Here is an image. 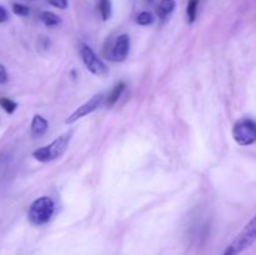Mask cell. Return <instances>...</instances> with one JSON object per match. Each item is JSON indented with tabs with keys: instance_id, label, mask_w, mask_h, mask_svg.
Masks as SVG:
<instances>
[{
	"instance_id": "obj_1",
	"label": "cell",
	"mask_w": 256,
	"mask_h": 255,
	"mask_svg": "<svg viewBox=\"0 0 256 255\" xmlns=\"http://www.w3.org/2000/svg\"><path fill=\"white\" fill-rule=\"evenodd\" d=\"M70 138H72V132H65V134L60 135L59 138L50 142L46 146L39 148L32 152V156L42 162H52L55 159H59L65 152H66L68 146H69Z\"/></svg>"
},
{
	"instance_id": "obj_2",
	"label": "cell",
	"mask_w": 256,
	"mask_h": 255,
	"mask_svg": "<svg viewBox=\"0 0 256 255\" xmlns=\"http://www.w3.org/2000/svg\"><path fill=\"white\" fill-rule=\"evenodd\" d=\"M54 214V202L49 196H40L32 202L28 210V219L35 226L44 225Z\"/></svg>"
},
{
	"instance_id": "obj_3",
	"label": "cell",
	"mask_w": 256,
	"mask_h": 255,
	"mask_svg": "<svg viewBox=\"0 0 256 255\" xmlns=\"http://www.w3.org/2000/svg\"><path fill=\"white\" fill-rule=\"evenodd\" d=\"M232 138L242 146H249L256 142V122L249 118H242L232 128Z\"/></svg>"
},
{
	"instance_id": "obj_4",
	"label": "cell",
	"mask_w": 256,
	"mask_h": 255,
	"mask_svg": "<svg viewBox=\"0 0 256 255\" xmlns=\"http://www.w3.org/2000/svg\"><path fill=\"white\" fill-rule=\"evenodd\" d=\"M256 242V215L244 226V229L239 232L234 242L229 245L230 250L234 255L242 254L246 249H249Z\"/></svg>"
},
{
	"instance_id": "obj_5",
	"label": "cell",
	"mask_w": 256,
	"mask_h": 255,
	"mask_svg": "<svg viewBox=\"0 0 256 255\" xmlns=\"http://www.w3.org/2000/svg\"><path fill=\"white\" fill-rule=\"evenodd\" d=\"M80 56H82V62L86 66V69L89 70L92 74L96 75V76H106L109 70H108L106 65L104 64L102 59L98 58V55L95 54L94 50L89 46V45L82 44L80 45Z\"/></svg>"
},
{
	"instance_id": "obj_6",
	"label": "cell",
	"mask_w": 256,
	"mask_h": 255,
	"mask_svg": "<svg viewBox=\"0 0 256 255\" xmlns=\"http://www.w3.org/2000/svg\"><path fill=\"white\" fill-rule=\"evenodd\" d=\"M102 99H104V95H102V92H100V94L94 95L92 99H89L86 102L80 105L74 112H72L70 116L65 120V122H66V124H72V122H76L78 119H82V116H86V115L92 114V112H95V110L102 105Z\"/></svg>"
},
{
	"instance_id": "obj_7",
	"label": "cell",
	"mask_w": 256,
	"mask_h": 255,
	"mask_svg": "<svg viewBox=\"0 0 256 255\" xmlns=\"http://www.w3.org/2000/svg\"><path fill=\"white\" fill-rule=\"evenodd\" d=\"M130 50V39L126 34L119 35L112 48V59L115 62H124Z\"/></svg>"
},
{
	"instance_id": "obj_8",
	"label": "cell",
	"mask_w": 256,
	"mask_h": 255,
	"mask_svg": "<svg viewBox=\"0 0 256 255\" xmlns=\"http://www.w3.org/2000/svg\"><path fill=\"white\" fill-rule=\"evenodd\" d=\"M49 124L46 119L42 118V115H35L32 122V135L34 138H40L46 132Z\"/></svg>"
},
{
	"instance_id": "obj_9",
	"label": "cell",
	"mask_w": 256,
	"mask_h": 255,
	"mask_svg": "<svg viewBox=\"0 0 256 255\" xmlns=\"http://www.w3.org/2000/svg\"><path fill=\"white\" fill-rule=\"evenodd\" d=\"M175 0H162L158 5V9H156V14L158 16L162 18V19H165L166 16H169L175 9Z\"/></svg>"
},
{
	"instance_id": "obj_10",
	"label": "cell",
	"mask_w": 256,
	"mask_h": 255,
	"mask_svg": "<svg viewBox=\"0 0 256 255\" xmlns=\"http://www.w3.org/2000/svg\"><path fill=\"white\" fill-rule=\"evenodd\" d=\"M124 90H125V82H118V84L112 88V90L110 92V94L108 95L106 102H105L106 106L108 108L114 106V104L118 102V100H119V98L122 96V94Z\"/></svg>"
},
{
	"instance_id": "obj_11",
	"label": "cell",
	"mask_w": 256,
	"mask_h": 255,
	"mask_svg": "<svg viewBox=\"0 0 256 255\" xmlns=\"http://www.w3.org/2000/svg\"><path fill=\"white\" fill-rule=\"evenodd\" d=\"M40 20H42L46 26H56V25H59L60 22H62V19H60L56 14H54V12H42V14H40Z\"/></svg>"
},
{
	"instance_id": "obj_12",
	"label": "cell",
	"mask_w": 256,
	"mask_h": 255,
	"mask_svg": "<svg viewBox=\"0 0 256 255\" xmlns=\"http://www.w3.org/2000/svg\"><path fill=\"white\" fill-rule=\"evenodd\" d=\"M99 10L102 18L104 22L109 20L112 18V2L110 0H99Z\"/></svg>"
},
{
	"instance_id": "obj_13",
	"label": "cell",
	"mask_w": 256,
	"mask_h": 255,
	"mask_svg": "<svg viewBox=\"0 0 256 255\" xmlns=\"http://www.w3.org/2000/svg\"><path fill=\"white\" fill-rule=\"evenodd\" d=\"M198 5H199V0H189L186 6V16H188V22L190 24L195 22L198 15Z\"/></svg>"
},
{
	"instance_id": "obj_14",
	"label": "cell",
	"mask_w": 256,
	"mask_h": 255,
	"mask_svg": "<svg viewBox=\"0 0 256 255\" xmlns=\"http://www.w3.org/2000/svg\"><path fill=\"white\" fill-rule=\"evenodd\" d=\"M136 22L139 25H142V26L152 24L154 22V15L149 12H142L136 16Z\"/></svg>"
},
{
	"instance_id": "obj_15",
	"label": "cell",
	"mask_w": 256,
	"mask_h": 255,
	"mask_svg": "<svg viewBox=\"0 0 256 255\" xmlns=\"http://www.w3.org/2000/svg\"><path fill=\"white\" fill-rule=\"evenodd\" d=\"M0 106L8 112V114H12V112L16 110L18 104L12 99H8V98H0Z\"/></svg>"
},
{
	"instance_id": "obj_16",
	"label": "cell",
	"mask_w": 256,
	"mask_h": 255,
	"mask_svg": "<svg viewBox=\"0 0 256 255\" xmlns=\"http://www.w3.org/2000/svg\"><path fill=\"white\" fill-rule=\"evenodd\" d=\"M12 12L18 16H28L30 14L29 8L22 4H14L12 5Z\"/></svg>"
},
{
	"instance_id": "obj_17",
	"label": "cell",
	"mask_w": 256,
	"mask_h": 255,
	"mask_svg": "<svg viewBox=\"0 0 256 255\" xmlns=\"http://www.w3.org/2000/svg\"><path fill=\"white\" fill-rule=\"evenodd\" d=\"M49 2L58 9H66L68 4H69L68 0H49Z\"/></svg>"
},
{
	"instance_id": "obj_18",
	"label": "cell",
	"mask_w": 256,
	"mask_h": 255,
	"mask_svg": "<svg viewBox=\"0 0 256 255\" xmlns=\"http://www.w3.org/2000/svg\"><path fill=\"white\" fill-rule=\"evenodd\" d=\"M8 82V72L4 65L0 64V84H5Z\"/></svg>"
},
{
	"instance_id": "obj_19",
	"label": "cell",
	"mask_w": 256,
	"mask_h": 255,
	"mask_svg": "<svg viewBox=\"0 0 256 255\" xmlns=\"http://www.w3.org/2000/svg\"><path fill=\"white\" fill-rule=\"evenodd\" d=\"M8 19H9V14H8L6 9L0 5V22H8Z\"/></svg>"
},
{
	"instance_id": "obj_20",
	"label": "cell",
	"mask_w": 256,
	"mask_h": 255,
	"mask_svg": "<svg viewBox=\"0 0 256 255\" xmlns=\"http://www.w3.org/2000/svg\"><path fill=\"white\" fill-rule=\"evenodd\" d=\"M222 255H234V252H232V250H230V248L228 246V248H226V250H225V252H222Z\"/></svg>"
}]
</instances>
